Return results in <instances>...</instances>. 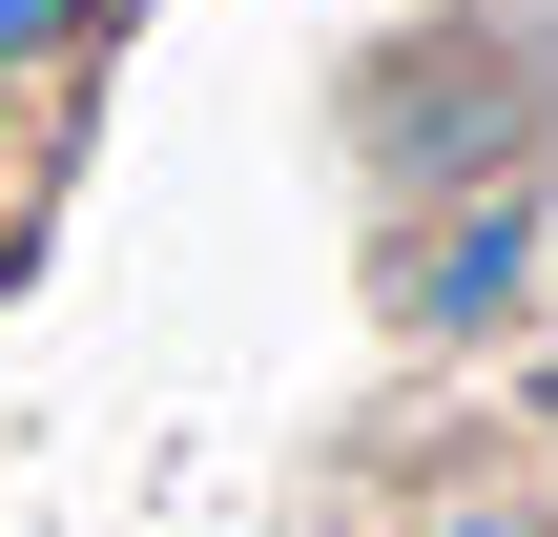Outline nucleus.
Instances as JSON below:
<instances>
[{
  "label": "nucleus",
  "mask_w": 558,
  "mask_h": 537,
  "mask_svg": "<svg viewBox=\"0 0 558 537\" xmlns=\"http://www.w3.org/2000/svg\"><path fill=\"white\" fill-rule=\"evenodd\" d=\"M373 331L435 352V373H497L518 331H558V166L393 207V228H373Z\"/></svg>",
  "instance_id": "obj_1"
},
{
  "label": "nucleus",
  "mask_w": 558,
  "mask_h": 537,
  "mask_svg": "<svg viewBox=\"0 0 558 537\" xmlns=\"http://www.w3.org/2000/svg\"><path fill=\"white\" fill-rule=\"evenodd\" d=\"M373 517L393 537H558V455H497V435H476V455H414Z\"/></svg>",
  "instance_id": "obj_2"
},
{
  "label": "nucleus",
  "mask_w": 558,
  "mask_h": 537,
  "mask_svg": "<svg viewBox=\"0 0 558 537\" xmlns=\"http://www.w3.org/2000/svg\"><path fill=\"white\" fill-rule=\"evenodd\" d=\"M104 21H124V0H0V83H41V62H104Z\"/></svg>",
  "instance_id": "obj_3"
},
{
  "label": "nucleus",
  "mask_w": 558,
  "mask_h": 537,
  "mask_svg": "<svg viewBox=\"0 0 558 537\" xmlns=\"http://www.w3.org/2000/svg\"><path fill=\"white\" fill-rule=\"evenodd\" d=\"M331 537H393V517H373V497H352V517H331Z\"/></svg>",
  "instance_id": "obj_4"
}]
</instances>
